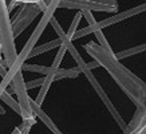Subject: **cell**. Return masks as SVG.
Wrapping results in <instances>:
<instances>
[{"label":"cell","instance_id":"obj_3","mask_svg":"<svg viewBox=\"0 0 146 134\" xmlns=\"http://www.w3.org/2000/svg\"><path fill=\"white\" fill-rule=\"evenodd\" d=\"M0 114H4V109H1V106H0Z\"/></svg>","mask_w":146,"mask_h":134},{"label":"cell","instance_id":"obj_1","mask_svg":"<svg viewBox=\"0 0 146 134\" xmlns=\"http://www.w3.org/2000/svg\"><path fill=\"white\" fill-rule=\"evenodd\" d=\"M67 50L70 51L71 55H72V58L75 59V62L78 63V68L80 70V72H83L84 75H86V78H87V79L90 80V83L93 85V87L95 89V91H97V93L99 94V97L102 98V101H103V102H105V105L107 106V109H109V111H110L111 114L114 115L115 121L118 122V125L122 126V127L125 129V125H123V121H122V118H121V117L118 115V113L115 111L114 106H113V103H111L110 101L107 99V95L105 94V91L102 90V87L99 86V83L97 82V79H95V78H94V75L91 74V70H90L89 67H87V63H86V62L83 60V59L80 58V55L78 54V51L75 50V47L72 46V42H70V43H68V47H67Z\"/></svg>","mask_w":146,"mask_h":134},{"label":"cell","instance_id":"obj_2","mask_svg":"<svg viewBox=\"0 0 146 134\" xmlns=\"http://www.w3.org/2000/svg\"><path fill=\"white\" fill-rule=\"evenodd\" d=\"M62 42H63V39L62 38H59L58 40H54V42L48 43V44H44V46H42V47H39V48L32 50L31 52H30V55H28V58H31V56H34V55H38V54H40V52H44V51H48V50L55 48V47L62 44Z\"/></svg>","mask_w":146,"mask_h":134}]
</instances>
